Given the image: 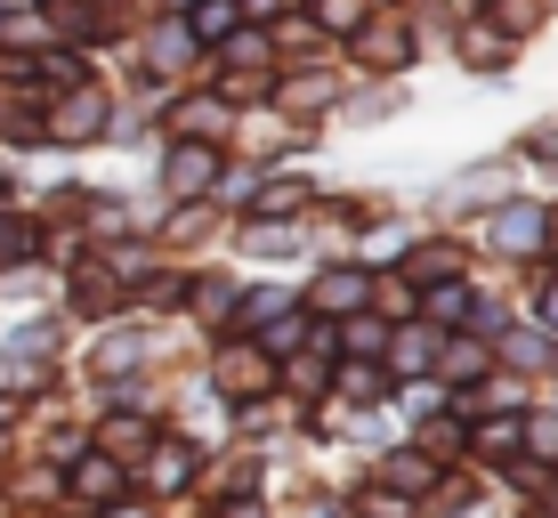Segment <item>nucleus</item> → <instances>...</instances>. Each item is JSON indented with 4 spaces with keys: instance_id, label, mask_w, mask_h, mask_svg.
<instances>
[{
    "instance_id": "f8f14e48",
    "label": "nucleus",
    "mask_w": 558,
    "mask_h": 518,
    "mask_svg": "<svg viewBox=\"0 0 558 518\" xmlns=\"http://www.w3.org/2000/svg\"><path fill=\"white\" fill-rule=\"evenodd\" d=\"M389 357H397V364H405V373H413V364H429V357H437V340H429V333H405V340H397Z\"/></svg>"
},
{
    "instance_id": "423d86ee",
    "label": "nucleus",
    "mask_w": 558,
    "mask_h": 518,
    "mask_svg": "<svg viewBox=\"0 0 558 518\" xmlns=\"http://www.w3.org/2000/svg\"><path fill=\"white\" fill-rule=\"evenodd\" d=\"M186 478H195V454H186V446H154V462H146V486L154 494H179Z\"/></svg>"
},
{
    "instance_id": "9d476101",
    "label": "nucleus",
    "mask_w": 558,
    "mask_h": 518,
    "mask_svg": "<svg viewBox=\"0 0 558 518\" xmlns=\"http://www.w3.org/2000/svg\"><path fill=\"white\" fill-rule=\"evenodd\" d=\"M429 316H470V292L453 276H429Z\"/></svg>"
},
{
    "instance_id": "a211bd4d",
    "label": "nucleus",
    "mask_w": 558,
    "mask_h": 518,
    "mask_svg": "<svg viewBox=\"0 0 558 518\" xmlns=\"http://www.w3.org/2000/svg\"><path fill=\"white\" fill-rule=\"evenodd\" d=\"M364 49H373V57H397V65H405V33H364Z\"/></svg>"
},
{
    "instance_id": "dca6fc26",
    "label": "nucleus",
    "mask_w": 558,
    "mask_h": 518,
    "mask_svg": "<svg viewBox=\"0 0 558 518\" xmlns=\"http://www.w3.org/2000/svg\"><path fill=\"white\" fill-rule=\"evenodd\" d=\"M259 203H267V210H276V219H292V210L307 203V186H267V195H259Z\"/></svg>"
},
{
    "instance_id": "4be33fe9",
    "label": "nucleus",
    "mask_w": 558,
    "mask_h": 518,
    "mask_svg": "<svg viewBox=\"0 0 558 518\" xmlns=\"http://www.w3.org/2000/svg\"><path fill=\"white\" fill-rule=\"evenodd\" d=\"M349 349H356V357H373V349H380V324H364V316H356V324H349Z\"/></svg>"
},
{
    "instance_id": "1a4fd4ad",
    "label": "nucleus",
    "mask_w": 558,
    "mask_h": 518,
    "mask_svg": "<svg viewBox=\"0 0 558 518\" xmlns=\"http://www.w3.org/2000/svg\"><path fill=\"white\" fill-rule=\"evenodd\" d=\"M461 49H470L477 65H502V57H510V33H502V25H470V33H461Z\"/></svg>"
},
{
    "instance_id": "9b49d317",
    "label": "nucleus",
    "mask_w": 558,
    "mask_h": 518,
    "mask_svg": "<svg viewBox=\"0 0 558 518\" xmlns=\"http://www.w3.org/2000/svg\"><path fill=\"white\" fill-rule=\"evenodd\" d=\"M510 446H526L518 421H486V430H477V454H510Z\"/></svg>"
},
{
    "instance_id": "20e7f679",
    "label": "nucleus",
    "mask_w": 558,
    "mask_h": 518,
    "mask_svg": "<svg viewBox=\"0 0 558 518\" xmlns=\"http://www.w3.org/2000/svg\"><path fill=\"white\" fill-rule=\"evenodd\" d=\"M210 179H219V155H210V146H179V155H170V195H203Z\"/></svg>"
},
{
    "instance_id": "5701e85b",
    "label": "nucleus",
    "mask_w": 558,
    "mask_h": 518,
    "mask_svg": "<svg viewBox=\"0 0 558 518\" xmlns=\"http://www.w3.org/2000/svg\"><path fill=\"white\" fill-rule=\"evenodd\" d=\"M243 16H283V0H235Z\"/></svg>"
},
{
    "instance_id": "f257e3e1",
    "label": "nucleus",
    "mask_w": 558,
    "mask_h": 518,
    "mask_svg": "<svg viewBox=\"0 0 558 518\" xmlns=\"http://www.w3.org/2000/svg\"><path fill=\"white\" fill-rule=\"evenodd\" d=\"M98 130H106V98L82 82V98H73V106H57V138H65V146H82V138H98Z\"/></svg>"
},
{
    "instance_id": "ddd939ff",
    "label": "nucleus",
    "mask_w": 558,
    "mask_h": 518,
    "mask_svg": "<svg viewBox=\"0 0 558 518\" xmlns=\"http://www.w3.org/2000/svg\"><path fill=\"white\" fill-rule=\"evenodd\" d=\"M413 276H421V284H429V276H453V252H446V243H429V252H413Z\"/></svg>"
},
{
    "instance_id": "f3484780",
    "label": "nucleus",
    "mask_w": 558,
    "mask_h": 518,
    "mask_svg": "<svg viewBox=\"0 0 558 518\" xmlns=\"http://www.w3.org/2000/svg\"><path fill=\"white\" fill-rule=\"evenodd\" d=\"M446 373L461 381V373H486V349H446Z\"/></svg>"
},
{
    "instance_id": "2eb2a0df",
    "label": "nucleus",
    "mask_w": 558,
    "mask_h": 518,
    "mask_svg": "<svg viewBox=\"0 0 558 518\" xmlns=\"http://www.w3.org/2000/svg\"><path fill=\"white\" fill-rule=\"evenodd\" d=\"M16 252H33V227L25 219H0V260H16Z\"/></svg>"
},
{
    "instance_id": "6e6552de",
    "label": "nucleus",
    "mask_w": 558,
    "mask_h": 518,
    "mask_svg": "<svg viewBox=\"0 0 558 518\" xmlns=\"http://www.w3.org/2000/svg\"><path fill=\"white\" fill-rule=\"evenodd\" d=\"M219 381H227V389H259V381H267V357H259V349H227V357H219Z\"/></svg>"
},
{
    "instance_id": "f03ea898",
    "label": "nucleus",
    "mask_w": 558,
    "mask_h": 518,
    "mask_svg": "<svg viewBox=\"0 0 558 518\" xmlns=\"http://www.w3.org/2000/svg\"><path fill=\"white\" fill-rule=\"evenodd\" d=\"M543 236H550V219L543 210H502V219H494V243H502V252H543Z\"/></svg>"
},
{
    "instance_id": "39448f33",
    "label": "nucleus",
    "mask_w": 558,
    "mask_h": 518,
    "mask_svg": "<svg viewBox=\"0 0 558 518\" xmlns=\"http://www.w3.org/2000/svg\"><path fill=\"white\" fill-rule=\"evenodd\" d=\"M73 494H82V503H113V494H122V462H113V454L73 462Z\"/></svg>"
},
{
    "instance_id": "412c9836",
    "label": "nucleus",
    "mask_w": 558,
    "mask_h": 518,
    "mask_svg": "<svg viewBox=\"0 0 558 518\" xmlns=\"http://www.w3.org/2000/svg\"><path fill=\"white\" fill-rule=\"evenodd\" d=\"M130 357H138V340H106V349H98V364H106V373H122Z\"/></svg>"
},
{
    "instance_id": "aec40b11",
    "label": "nucleus",
    "mask_w": 558,
    "mask_h": 518,
    "mask_svg": "<svg viewBox=\"0 0 558 518\" xmlns=\"http://www.w3.org/2000/svg\"><path fill=\"white\" fill-rule=\"evenodd\" d=\"M283 243H292V227H267V219L252 227V252H283Z\"/></svg>"
},
{
    "instance_id": "4468645a",
    "label": "nucleus",
    "mask_w": 558,
    "mask_h": 518,
    "mask_svg": "<svg viewBox=\"0 0 558 518\" xmlns=\"http://www.w3.org/2000/svg\"><path fill=\"white\" fill-rule=\"evenodd\" d=\"M389 478H397V486H429V462H421V454H397V462H389Z\"/></svg>"
},
{
    "instance_id": "6ab92c4d",
    "label": "nucleus",
    "mask_w": 558,
    "mask_h": 518,
    "mask_svg": "<svg viewBox=\"0 0 558 518\" xmlns=\"http://www.w3.org/2000/svg\"><path fill=\"white\" fill-rule=\"evenodd\" d=\"M146 437V421H130V413H113V430H106V446H138Z\"/></svg>"
},
{
    "instance_id": "7ed1b4c3",
    "label": "nucleus",
    "mask_w": 558,
    "mask_h": 518,
    "mask_svg": "<svg viewBox=\"0 0 558 518\" xmlns=\"http://www.w3.org/2000/svg\"><path fill=\"white\" fill-rule=\"evenodd\" d=\"M307 300H316L324 316H332V309H340V316H356L364 300H373V284H364L356 267H340V276H324V284H316V292H307Z\"/></svg>"
},
{
    "instance_id": "b1692460",
    "label": "nucleus",
    "mask_w": 558,
    "mask_h": 518,
    "mask_svg": "<svg viewBox=\"0 0 558 518\" xmlns=\"http://www.w3.org/2000/svg\"><path fill=\"white\" fill-rule=\"evenodd\" d=\"M0 421H9V397H0Z\"/></svg>"
},
{
    "instance_id": "0eeeda50",
    "label": "nucleus",
    "mask_w": 558,
    "mask_h": 518,
    "mask_svg": "<svg viewBox=\"0 0 558 518\" xmlns=\"http://www.w3.org/2000/svg\"><path fill=\"white\" fill-rule=\"evenodd\" d=\"M186 33H195V41H227V33H235V0H195Z\"/></svg>"
}]
</instances>
